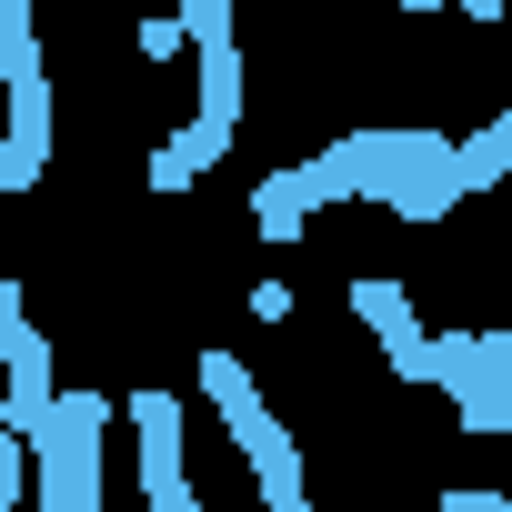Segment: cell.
Masks as SVG:
<instances>
[{"mask_svg": "<svg viewBox=\"0 0 512 512\" xmlns=\"http://www.w3.org/2000/svg\"><path fill=\"white\" fill-rule=\"evenodd\" d=\"M362 11L392 21V31H422V21H432V0H362Z\"/></svg>", "mask_w": 512, "mask_h": 512, "instance_id": "cell-1", "label": "cell"}]
</instances>
